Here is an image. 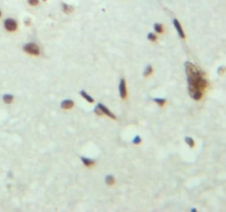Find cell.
<instances>
[{
	"label": "cell",
	"mask_w": 226,
	"mask_h": 212,
	"mask_svg": "<svg viewBox=\"0 0 226 212\" xmlns=\"http://www.w3.org/2000/svg\"><path fill=\"white\" fill-rule=\"evenodd\" d=\"M185 142H186V144H187L190 147H193L194 146V140L192 139L191 137H186L185 138Z\"/></svg>",
	"instance_id": "2e32d148"
},
{
	"label": "cell",
	"mask_w": 226,
	"mask_h": 212,
	"mask_svg": "<svg viewBox=\"0 0 226 212\" xmlns=\"http://www.w3.org/2000/svg\"><path fill=\"white\" fill-rule=\"evenodd\" d=\"M3 101L6 104H11V103L13 102V95H11V94H5V95L3 96Z\"/></svg>",
	"instance_id": "ba28073f"
},
{
	"label": "cell",
	"mask_w": 226,
	"mask_h": 212,
	"mask_svg": "<svg viewBox=\"0 0 226 212\" xmlns=\"http://www.w3.org/2000/svg\"><path fill=\"white\" fill-rule=\"evenodd\" d=\"M73 105H74L73 101L66 100V101H63V102L61 103V107L63 108V110H70V108L73 107Z\"/></svg>",
	"instance_id": "52a82bcc"
},
{
	"label": "cell",
	"mask_w": 226,
	"mask_h": 212,
	"mask_svg": "<svg viewBox=\"0 0 226 212\" xmlns=\"http://www.w3.org/2000/svg\"><path fill=\"white\" fill-rule=\"evenodd\" d=\"M24 50L29 54H32V55H38L40 53V50H39V47L35 43H28L24 47Z\"/></svg>",
	"instance_id": "277c9868"
},
{
	"label": "cell",
	"mask_w": 226,
	"mask_h": 212,
	"mask_svg": "<svg viewBox=\"0 0 226 212\" xmlns=\"http://www.w3.org/2000/svg\"><path fill=\"white\" fill-rule=\"evenodd\" d=\"M45 1H46V0H45Z\"/></svg>",
	"instance_id": "44dd1931"
},
{
	"label": "cell",
	"mask_w": 226,
	"mask_h": 212,
	"mask_svg": "<svg viewBox=\"0 0 226 212\" xmlns=\"http://www.w3.org/2000/svg\"><path fill=\"white\" fill-rule=\"evenodd\" d=\"M82 163H84V166H87V167H91V166H93L94 163H95L93 160H91V159L89 158H84V157L82 158Z\"/></svg>",
	"instance_id": "9c48e42d"
},
{
	"label": "cell",
	"mask_w": 226,
	"mask_h": 212,
	"mask_svg": "<svg viewBox=\"0 0 226 212\" xmlns=\"http://www.w3.org/2000/svg\"><path fill=\"white\" fill-rule=\"evenodd\" d=\"M151 73H152V66L148 65L145 68V71H144V76H148V75H150Z\"/></svg>",
	"instance_id": "9a60e30c"
},
{
	"label": "cell",
	"mask_w": 226,
	"mask_h": 212,
	"mask_svg": "<svg viewBox=\"0 0 226 212\" xmlns=\"http://www.w3.org/2000/svg\"><path fill=\"white\" fill-rule=\"evenodd\" d=\"M154 102L158 103L160 106H164L165 103H166V101H165L164 98H155V100H154Z\"/></svg>",
	"instance_id": "4fadbf2b"
},
{
	"label": "cell",
	"mask_w": 226,
	"mask_h": 212,
	"mask_svg": "<svg viewBox=\"0 0 226 212\" xmlns=\"http://www.w3.org/2000/svg\"><path fill=\"white\" fill-rule=\"evenodd\" d=\"M28 3L33 7V6H37L39 3V0H28Z\"/></svg>",
	"instance_id": "ac0fdd59"
},
{
	"label": "cell",
	"mask_w": 226,
	"mask_h": 212,
	"mask_svg": "<svg viewBox=\"0 0 226 212\" xmlns=\"http://www.w3.org/2000/svg\"><path fill=\"white\" fill-rule=\"evenodd\" d=\"M94 112L97 113L98 115H106V116H109L110 118H113V119H116V115L113 114V113H111L110 111L106 108V106H104V105H102V104H98V106H97V108L94 110Z\"/></svg>",
	"instance_id": "3957f363"
},
{
	"label": "cell",
	"mask_w": 226,
	"mask_h": 212,
	"mask_svg": "<svg viewBox=\"0 0 226 212\" xmlns=\"http://www.w3.org/2000/svg\"><path fill=\"white\" fill-rule=\"evenodd\" d=\"M186 75L188 80V91L192 98L198 101L203 97V91L206 89L207 81L204 74L191 62L185 63Z\"/></svg>",
	"instance_id": "6da1fadb"
},
{
	"label": "cell",
	"mask_w": 226,
	"mask_h": 212,
	"mask_svg": "<svg viewBox=\"0 0 226 212\" xmlns=\"http://www.w3.org/2000/svg\"><path fill=\"white\" fill-rule=\"evenodd\" d=\"M80 94L83 96V98H84V100H87L89 103H93V98H92L91 96H90L88 93H85L84 91H81V93H80Z\"/></svg>",
	"instance_id": "30bf717a"
},
{
	"label": "cell",
	"mask_w": 226,
	"mask_h": 212,
	"mask_svg": "<svg viewBox=\"0 0 226 212\" xmlns=\"http://www.w3.org/2000/svg\"><path fill=\"white\" fill-rule=\"evenodd\" d=\"M154 30H155L158 33L163 32V26H162V24H160V23H156V24H154Z\"/></svg>",
	"instance_id": "7c38bea8"
},
{
	"label": "cell",
	"mask_w": 226,
	"mask_h": 212,
	"mask_svg": "<svg viewBox=\"0 0 226 212\" xmlns=\"http://www.w3.org/2000/svg\"><path fill=\"white\" fill-rule=\"evenodd\" d=\"M1 16H3V12H1V10H0V18H1Z\"/></svg>",
	"instance_id": "ffe728a7"
},
{
	"label": "cell",
	"mask_w": 226,
	"mask_h": 212,
	"mask_svg": "<svg viewBox=\"0 0 226 212\" xmlns=\"http://www.w3.org/2000/svg\"><path fill=\"white\" fill-rule=\"evenodd\" d=\"M3 27L5 29L8 31V32H14L18 28V23H17V21L12 18H8L3 21Z\"/></svg>",
	"instance_id": "7a4b0ae2"
},
{
	"label": "cell",
	"mask_w": 226,
	"mask_h": 212,
	"mask_svg": "<svg viewBox=\"0 0 226 212\" xmlns=\"http://www.w3.org/2000/svg\"><path fill=\"white\" fill-rule=\"evenodd\" d=\"M148 39L151 40V41H156V40H158V35L154 34V33H148Z\"/></svg>",
	"instance_id": "e0dca14e"
},
{
	"label": "cell",
	"mask_w": 226,
	"mask_h": 212,
	"mask_svg": "<svg viewBox=\"0 0 226 212\" xmlns=\"http://www.w3.org/2000/svg\"><path fill=\"white\" fill-rule=\"evenodd\" d=\"M62 8H63V11L66 12V13H70V12L72 11V7H71V6H68L67 3H63V5H62Z\"/></svg>",
	"instance_id": "8fae6325"
},
{
	"label": "cell",
	"mask_w": 226,
	"mask_h": 212,
	"mask_svg": "<svg viewBox=\"0 0 226 212\" xmlns=\"http://www.w3.org/2000/svg\"><path fill=\"white\" fill-rule=\"evenodd\" d=\"M120 96L122 98L126 97V85H125V80L122 79L120 81Z\"/></svg>",
	"instance_id": "8992f818"
},
{
	"label": "cell",
	"mask_w": 226,
	"mask_h": 212,
	"mask_svg": "<svg viewBox=\"0 0 226 212\" xmlns=\"http://www.w3.org/2000/svg\"><path fill=\"white\" fill-rule=\"evenodd\" d=\"M140 142H141V138H139V137H137V138H135V139H134V142H135V144H139Z\"/></svg>",
	"instance_id": "d6986e66"
},
{
	"label": "cell",
	"mask_w": 226,
	"mask_h": 212,
	"mask_svg": "<svg viewBox=\"0 0 226 212\" xmlns=\"http://www.w3.org/2000/svg\"><path fill=\"white\" fill-rule=\"evenodd\" d=\"M173 23H174L175 29H176L177 32H179V35L182 38V39H184V38H185V33H184V31H183V29H182V26H181V23L179 22V20H177V19H174V20H173Z\"/></svg>",
	"instance_id": "5b68a950"
},
{
	"label": "cell",
	"mask_w": 226,
	"mask_h": 212,
	"mask_svg": "<svg viewBox=\"0 0 226 212\" xmlns=\"http://www.w3.org/2000/svg\"><path fill=\"white\" fill-rule=\"evenodd\" d=\"M105 182H106V184L111 186V184H114V178H113L112 176H108V177H106V179H105Z\"/></svg>",
	"instance_id": "5bb4252c"
}]
</instances>
